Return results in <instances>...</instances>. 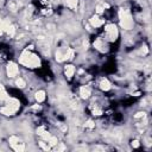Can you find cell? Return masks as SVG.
I'll return each instance as SVG.
<instances>
[{
    "mask_svg": "<svg viewBox=\"0 0 152 152\" xmlns=\"http://www.w3.org/2000/svg\"><path fill=\"white\" fill-rule=\"evenodd\" d=\"M52 1H58V0H52Z\"/></svg>",
    "mask_w": 152,
    "mask_h": 152,
    "instance_id": "21",
    "label": "cell"
},
{
    "mask_svg": "<svg viewBox=\"0 0 152 152\" xmlns=\"http://www.w3.org/2000/svg\"><path fill=\"white\" fill-rule=\"evenodd\" d=\"M100 88H101L103 91H107V90H109V89L112 88V86H110V82H109L107 78H102V80H101V82H100Z\"/></svg>",
    "mask_w": 152,
    "mask_h": 152,
    "instance_id": "9",
    "label": "cell"
},
{
    "mask_svg": "<svg viewBox=\"0 0 152 152\" xmlns=\"http://www.w3.org/2000/svg\"><path fill=\"white\" fill-rule=\"evenodd\" d=\"M102 12H103V6H100V5H99V6L96 7V13H97V14H101Z\"/></svg>",
    "mask_w": 152,
    "mask_h": 152,
    "instance_id": "17",
    "label": "cell"
},
{
    "mask_svg": "<svg viewBox=\"0 0 152 152\" xmlns=\"http://www.w3.org/2000/svg\"><path fill=\"white\" fill-rule=\"evenodd\" d=\"M20 107V102L17 99H7V103L0 109V112L5 115H13Z\"/></svg>",
    "mask_w": 152,
    "mask_h": 152,
    "instance_id": "3",
    "label": "cell"
},
{
    "mask_svg": "<svg viewBox=\"0 0 152 152\" xmlns=\"http://www.w3.org/2000/svg\"><path fill=\"white\" fill-rule=\"evenodd\" d=\"M141 116H145V113H144V112H142V113H141V112H140V113H137V114L134 115V118H141Z\"/></svg>",
    "mask_w": 152,
    "mask_h": 152,
    "instance_id": "18",
    "label": "cell"
},
{
    "mask_svg": "<svg viewBox=\"0 0 152 152\" xmlns=\"http://www.w3.org/2000/svg\"><path fill=\"white\" fill-rule=\"evenodd\" d=\"M94 48H95V49H97L99 51H102V52L107 50V49H106L107 46H106L104 42H103L101 38H97V39L94 42Z\"/></svg>",
    "mask_w": 152,
    "mask_h": 152,
    "instance_id": "6",
    "label": "cell"
},
{
    "mask_svg": "<svg viewBox=\"0 0 152 152\" xmlns=\"http://www.w3.org/2000/svg\"><path fill=\"white\" fill-rule=\"evenodd\" d=\"M86 127H88V128H94L95 127V124L93 122V121H87V124H86Z\"/></svg>",
    "mask_w": 152,
    "mask_h": 152,
    "instance_id": "16",
    "label": "cell"
},
{
    "mask_svg": "<svg viewBox=\"0 0 152 152\" xmlns=\"http://www.w3.org/2000/svg\"><path fill=\"white\" fill-rule=\"evenodd\" d=\"M65 5L70 8H76L77 7V0H65Z\"/></svg>",
    "mask_w": 152,
    "mask_h": 152,
    "instance_id": "12",
    "label": "cell"
},
{
    "mask_svg": "<svg viewBox=\"0 0 152 152\" xmlns=\"http://www.w3.org/2000/svg\"><path fill=\"white\" fill-rule=\"evenodd\" d=\"M6 71H7L8 77H14V76H17V75H18V72H19L18 64H15L14 62H10V63L7 64Z\"/></svg>",
    "mask_w": 152,
    "mask_h": 152,
    "instance_id": "5",
    "label": "cell"
},
{
    "mask_svg": "<svg viewBox=\"0 0 152 152\" xmlns=\"http://www.w3.org/2000/svg\"><path fill=\"white\" fill-rule=\"evenodd\" d=\"M48 142H49V146H55V145L58 144V140H57L56 137H50V139L48 140Z\"/></svg>",
    "mask_w": 152,
    "mask_h": 152,
    "instance_id": "15",
    "label": "cell"
},
{
    "mask_svg": "<svg viewBox=\"0 0 152 152\" xmlns=\"http://www.w3.org/2000/svg\"><path fill=\"white\" fill-rule=\"evenodd\" d=\"M7 99H8V96H7L4 87L0 84V100H7Z\"/></svg>",
    "mask_w": 152,
    "mask_h": 152,
    "instance_id": "13",
    "label": "cell"
},
{
    "mask_svg": "<svg viewBox=\"0 0 152 152\" xmlns=\"http://www.w3.org/2000/svg\"><path fill=\"white\" fill-rule=\"evenodd\" d=\"M132 146H133V147H139V141H138V140L132 141Z\"/></svg>",
    "mask_w": 152,
    "mask_h": 152,
    "instance_id": "19",
    "label": "cell"
},
{
    "mask_svg": "<svg viewBox=\"0 0 152 152\" xmlns=\"http://www.w3.org/2000/svg\"><path fill=\"white\" fill-rule=\"evenodd\" d=\"M15 84H17V87H19V88H24L25 86H26V83H25V81L21 78V77H19L17 81H15Z\"/></svg>",
    "mask_w": 152,
    "mask_h": 152,
    "instance_id": "14",
    "label": "cell"
},
{
    "mask_svg": "<svg viewBox=\"0 0 152 152\" xmlns=\"http://www.w3.org/2000/svg\"><path fill=\"white\" fill-rule=\"evenodd\" d=\"M4 32V27H2V20H0V34Z\"/></svg>",
    "mask_w": 152,
    "mask_h": 152,
    "instance_id": "20",
    "label": "cell"
},
{
    "mask_svg": "<svg viewBox=\"0 0 152 152\" xmlns=\"http://www.w3.org/2000/svg\"><path fill=\"white\" fill-rule=\"evenodd\" d=\"M19 63L27 66V68H38L40 65V59L37 55L30 52V51H24L21 55H20V58H19Z\"/></svg>",
    "mask_w": 152,
    "mask_h": 152,
    "instance_id": "1",
    "label": "cell"
},
{
    "mask_svg": "<svg viewBox=\"0 0 152 152\" xmlns=\"http://www.w3.org/2000/svg\"><path fill=\"white\" fill-rule=\"evenodd\" d=\"M104 32H106V38L107 40L109 42H115L118 36H119V32H118V28L114 24H108L106 25L104 27Z\"/></svg>",
    "mask_w": 152,
    "mask_h": 152,
    "instance_id": "4",
    "label": "cell"
},
{
    "mask_svg": "<svg viewBox=\"0 0 152 152\" xmlns=\"http://www.w3.org/2000/svg\"><path fill=\"white\" fill-rule=\"evenodd\" d=\"M64 74L66 76V78H71L75 74V66L74 65H66L64 69Z\"/></svg>",
    "mask_w": 152,
    "mask_h": 152,
    "instance_id": "8",
    "label": "cell"
},
{
    "mask_svg": "<svg viewBox=\"0 0 152 152\" xmlns=\"http://www.w3.org/2000/svg\"><path fill=\"white\" fill-rule=\"evenodd\" d=\"M119 19H120V25L122 28L125 30H131L133 27V19L132 15L129 14V12L127 10H120L119 12Z\"/></svg>",
    "mask_w": 152,
    "mask_h": 152,
    "instance_id": "2",
    "label": "cell"
},
{
    "mask_svg": "<svg viewBox=\"0 0 152 152\" xmlns=\"http://www.w3.org/2000/svg\"><path fill=\"white\" fill-rule=\"evenodd\" d=\"M34 97H36L37 102H43V101L45 100V91H44V90H38V91L36 93Z\"/></svg>",
    "mask_w": 152,
    "mask_h": 152,
    "instance_id": "11",
    "label": "cell"
},
{
    "mask_svg": "<svg viewBox=\"0 0 152 152\" xmlns=\"http://www.w3.org/2000/svg\"><path fill=\"white\" fill-rule=\"evenodd\" d=\"M80 95H81V97L82 99H88L89 96H90V90H89V88H87V87H81L80 88Z\"/></svg>",
    "mask_w": 152,
    "mask_h": 152,
    "instance_id": "10",
    "label": "cell"
},
{
    "mask_svg": "<svg viewBox=\"0 0 152 152\" xmlns=\"http://www.w3.org/2000/svg\"><path fill=\"white\" fill-rule=\"evenodd\" d=\"M103 23H104L103 19H100L97 15H94V17H91V19H90V25H91L93 27H99V26H101Z\"/></svg>",
    "mask_w": 152,
    "mask_h": 152,
    "instance_id": "7",
    "label": "cell"
}]
</instances>
